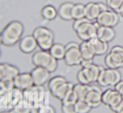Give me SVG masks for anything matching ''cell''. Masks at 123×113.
Wrapping results in <instances>:
<instances>
[{
  "instance_id": "e0dca14e",
  "label": "cell",
  "mask_w": 123,
  "mask_h": 113,
  "mask_svg": "<svg viewBox=\"0 0 123 113\" xmlns=\"http://www.w3.org/2000/svg\"><path fill=\"white\" fill-rule=\"evenodd\" d=\"M95 56H102L105 55L109 49L108 43L103 41L97 37L89 41Z\"/></svg>"
},
{
  "instance_id": "7a4b0ae2",
  "label": "cell",
  "mask_w": 123,
  "mask_h": 113,
  "mask_svg": "<svg viewBox=\"0 0 123 113\" xmlns=\"http://www.w3.org/2000/svg\"><path fill=\"white\" fill-rule=\"evenodd\" d=\"M31 61L35 67L45 68L50 74L58 68V60L53 57L49 51L40 50L36 51L31 57Z\"/></svg>"
},
{
  "instance_id": "603a6c76",
  "label": "cell",
  "mask_w": 123,
  "mask_h": 113,
  "mask_svg": "<svg viewBox=\"0 0 123 113\" xmlns=\"http://www.w3.org/2000/svg\"><path fill=\"white\" fill-rule=\"evenodd\" d=\"M42 17L46 20H53L58 15V11L54 6L52 5H46L42 8L41 10Z\"/></svg>"
},
{
  "instance_id": "5bb4252c",
  "label": "cell",
  "mask_w": 123,
  "mask_h": 113,
  "mask_svg": "<svg viewBox=\"0 0 123 113\" xmlns=\"http://www.w3.org/2000/svg\"><path fill=\"white\" fill-rule=\"evenodd\" d=\"M64 61L67 65L70 67L80 65L82 57L80 54L79 48L74 47L66 50Z\"/></svg>"
},
{
  "instance_id": "3957f363",
  "label": "cell",
  "mask_w": 123,
  "mask_h": 113,
  "mask_svg": "<svg viewBox=\"0 0 123 113\" xmlns=\"http://www.w3.org/2000/svg\"><path fill=\"white\" fill-rule=\"evenodd\" d=\"M32 35L36 38L37 45L40 50L49 51L54 44V32L45 26L36 28L32 31Z\"/></svg>"
},
{
  "instance_id": "cb8c5ba5",
  "label": "cell",
  "mask_w": 123,
  "mask_h": 113,
  "mask_svg": "<svg viewBox=\"0 0 123 113\" xmlns=\"http://www.w3.org/2000/svg\"><path fill=\"white\" fill-rule=\"evenodd\" d=\"M90 85H84L78 83L74 85L73 88V92L76 96L78 100H85L86 93L89 90Z\"/></svg>"
},
{
  "instance_id": "1f68e13d",
  "label": "cell",
  "mask_w": 123,
  "mask_h": 113,
  "mask_svg": "<svg viewBox=\"0 0 123 113\" xmlns=\"http://www.w3.org/2000/svg\"><path fill=\"white\" fill-rule=\"evenodd\" d=\"M76 79L78 80V83L82 85H90V83L88 81L87 79H86V76L84 74V72H83L82 69H80L79 71L78 72L76 75Z\"/></svg>"
},
{
  "instance_id": "7bdbcfd3",
  "label": "cell",
  "mask_w": 123,
  "mask_h": 113,
  "mask_svg": "<svg viewBox=\"0 0 123 113\" xmlns=\"http://www.w3.org/2000/svg\"><path fill=\"white\" fill-rule=\"evenodd\" d=\"M118 113H123V108H122V110H121V111H120V112H119Z\"/></svg>"
},
{
  "instance_id": "74e56055",
  "label": "cell",
  "mask_w": 123,
  "mask_h": 113,
  "mask_svg": "<svg viewBox=\"0 0 123 113\" xmlns=\"http://www.w3.org/2000/svg\"><path fill=\"white\" fill-rule=\"evenodd\" d=\"M74 47L79 48V44H78V43H76V42L72 41V42H70V43H68L66 45H65L66 50H67V49H71V48H74Z\"/></svg>"
},
{
  "instance_id": "d6a6232c",
  "label": "cell",
  "mask_w": 123,
  "mask_h": 113,
  "mask_svg": "<svg viewBox=\"0 0 123 113\" xmlns=\"http://www.w3.org/2000/svg\"><path fill=\"white\" fill-rule=\"evenodd\" d=\"M62 113H76L73 104H61Z\"/></svg>"
},
{
  "instance_id": "f35d334b",
  "label": "cell",
  "mask_w": 123,
  "mask_h": 113,
  "mask_svg": "<svg viewBox=\"0 0 123 113\" xmlns=\"http://www.w3.org/2000/svg\"><path fill=\"white\" fill-rule=\"evenodd\" d=\"M98 5V7H99L101 13L103 11H105L108 10H109V7H108V6L106 5V4H105L103 2H97Z\"/></svg>"
},
{
  "instance_id": "8fae6325",
  "label": "cell",
  "mask_w": 123,
  "mask_h": 113,
  "mask_svg": "<svg viewBox=\"0 0 123 113\" xmlns=\"http://www.w3.org/2000/svg\"><path fill=\"white\" fill-rule=\"evenodd\" d=\"M15 88L22 91L30 89L34 86L30 73H19L13 80Z\"/></svg>"
},
{
  "instance_id": "d4e9b609",
  "label": "cell",
  "mask_w": 123,
  "mask_h": 113,
  "mask_svg": "<svg viewBox=\"0 0 123 113\" xmlns=\"http://www.w3.org/2000/svg\"><path fill=\"white\" fill-rule=\"evenodd\" d=\"M122 102L123 98L121 95L118 92H117L115 89H112L108 99L106 106L111 110L112 108L121 104Z\"/></svg>"
},
{
  "instance_id": "4fadbf2b",
  "label": "cell",
  "mask_w": 123,
  "mask_h": 113,
  "mask_svg": "<svg viewBox=\"0 0 123 113\" xmlns=\"http://www.w3.org/2000/svg\"><path fill=\"white\" fill-rule=\"evenodd\" d=\"M37 47H38L37 41L32 35L24 36L19 42V49L23 53H31L36 50Z\"/></svg>"
},
{
  "instance_id": "ffe728a7",
  "label": "cell",
  "mask_w": 123,
  "mask_h": 113,
  "mask_svg": "<svg viewBox=\"0 0 123 113\" xmlns=\"http://www.w3.org/2000/svg\"><path fill=\"white\" fill-rule=\"evenodd\" d=\"M73 6L74 4L71 2H66L61 4L57 10L58 16L65 21L73 20L72 17V10Z\"/></svg>"
},
{
  "instance_id": "60d3db41",
  "label": "cell",
  "mask_w": 123,
  "mask_h": 113,
  "mask_svg": "<svg viewBox=\"0 0 123 113\" xmlns=\"http://www.w3.org/2000/svg\"><path fill=\"white\" fill-rule=\"evenodd\" d=\"M117 13H118V14H120L121 16L123 17V4L121 5V7H120V9L118 10V11Z\"/></svg>"
},
{
  "instance_id": "8992f818",
  "label": "cell",
  "mask_w": 123,
  "mask_h": 113,
  "mask_svg": "<svg viewBox=\"0 0 123 113\" xmlns=\"http://www.w3.org/2000/svg\"><path fill=\"white\" fill-rule=\"evenodd\" d=\"M104 62L108 68L118 69L123 68V47L120 45L112 47L109 53L106 55Z\"/></svg>"
},
{
  "instance_id": "2e32d148",
  "label": "cell",
  "mask_w": 123,
  "mask_h": 113,
  "mask_svg": "<svg viewBox=\"0 0 123 113\" xmlns=\"http://www.w3.org/2000/svg\"><path fill=\"white\" fill-rule=\"evenodd\" d=\"M116 34L112 27L100 26L97 28V37L106 43H109L115 38Z\"/></svg>"
},
{
  "instance_id": "277c9868",
  "label": "cell",
  "mask_w": 123,
  "mask_h": 113,
  "mask_svg": "<svg viewBox=\"0 0 123 113\" xmlns=\"http://www.w3.org/2000/svg\"><path fill=\"white\" fill-rule=\"evenodd\" d=\"M24 98L31 107L44 105L46 90L43 86H34L30 89L23 91Z\"/></svg>"
},
{
  "instance_id": "44dd1931",
  "label": "cell",
  "mask_w": 123,
  "mask_h": 113,
  "mask_svg": "<svg viewBox=\"0 0 123 113\" xmlns=\"http://www.w3.org/2000/svg\"><path fill=\"white\" fill-rule=\"evenodd\" d=\"M49 51L53 57L58 61H60L64 58L66 50L65 45L60 43H54Z\"/></svg>"
},
{
  "instance_id": "9c48e42d",
  "label": "cell",
  "mask_w": 123,
  "mask_h": 113,
  "mask_svg": "<svg viewBox=\"0 0 123 113\" xmlns=\"http://www.w3.org/2000/svg\"><path fill=\"white\" fill-rule=\"evenodd\" d=\"M102 89L98 86L90 85L89 90L84 101L87 102L92 108H96L102 104Z\"/></svg>"
},
{
  "instance_id": "4316f807",
  "label": "cell",
  "mask_w": 123,
  "mask_h": 113,
  "mask_svg": "<svg viewBox=\"0 0 123 113\" xmlns=\"http://www.w3.org/2000/svg\"><path fill=\"white\" fill-rule=\"evenodd\" d=\"M67 80L64 77L61 75H56L54 77L51 78L50 80L48 81V87L49 89V90L50 91V93H52L55 89L58 87V86H60L61 84L66 82Z\"/></svg>"
},
{
  "instance_id": "e575fe53",
  "label": "cell",
  "mask_w": 123,
  "mask_h": 113,
  "mask_svg": "<svg viewBox=\"0 0 123 113\" xmlns=\"http://www.w3.org/2000/svg\"><path fill=\"white\" fill-rule=\"evenodd\" d=\"M111 89H108L106 90H105L104 92H103L102 95V104H103L104 105H105L106 106L107 103H108V99H109V97L110 96L111 93L112 91Z\"/></svg>"
},
{
  "instance_id": "ab89813d",
  "label": "cell",
  "mask_w": 123,
  "mask_h": 113,
  "mask_svg": "<svg viewBox=\"0 0 123 113\" xmlns=\"http://www.w3.org/2000/svg\"><path fill=\"white\" fill-rule=\"evenodd\" d=\"M93 63V59H90V60L82 59L80 65L81 66L82 68H84V67H86V66H88V65L91 64V63Z\"/></svg>"
},
{
  "instance_id": "836d02e7",
  "label": "cell",
  "mask_w": 123,
  "mask_h": 113,
  "mask_svg": "<svg viewBox=\"0 0 123 113\" xmlns=\"http://www.w3.org/2000/svg\"><path fill=\"white\" fill-rule=\"evenodd\" d=\"M88 21H90V20H89L88 19H86V17L77 19V20H74L73 25H72V28H73V29L74 30V31H76L79 26H80L82 24Z\"/></svg>"
},
{
  "instance_id": "83f0119b",
  "label": "cell",
  "mask_w": 123,
  "mask_h": 113,
  "mask_svg": "<svg viewBox=\"0 0 123 113\" xmlns=\"http://www.w3.org/2000/svg\"><path fill=\"white\" fill-rule=\"evenodd\" d=\"M76 113H89L92 108L84 100H78L74 104Z\"/></svg>"
},
{
  "instance_id": "d6986e66",
  "label": "cell",
  "mask_w": 123,
  "mask_h": 113,
  "mask_svg": "<svg viewBox=\"0 0 123 113\" xmlns=\"http://www.w3.org/2000/svg\"><path fill=\"white\" fill-rule=\"evenodd\" d=\"M100 13L97 2H90L85 5V17L91 22H96Z\"/></svg>"
},
{
  "instance_id": "ee69618b",
  "label": "cell",
  "mask_w": 123,
  "mask_h": 113,
  "mask_svg": "<svg viewBox=\"0 0 123 113\" xmlns=\"http://www.w3.org/2000/svg\"><path fill=\"white\" fill-rule=\"evenodd\" d=\"M122 96V98H123V96Z\"/></svg>"
},
{
  "instance_id": "484cf974",
  "label": "cell",
  "mask_w": 123,
  "mask_h": 113,
  "mask_svg": "<svg viewBox=\"0 0 123 113\" xmlns=\"http://www.w3.org/2000/svg\"><path fill=\"white\" fill-rule=\"evenodd\" d=\"M72 17L73 20L85 17V5L81 3L74 4L72 10Z\"/></svg>"
},
{
  "instance_id": "7c38bea8",
  "label": "cell",
  "mask_w": 123,
  "mask_h": 113,
  "mask_svg": "<svg viewBox=\"0 0 123 113\" xmlns=\"http://www.w3.org/2000/svg\"><path fill=\"white\" fill-rule=\"evenodd\" d=\"M30 74L34 86H43L49 80L50 73L45 68L36 67L31 71Z\"/></svg>"
},
{
  "instance_id": "b9f144b4",
  "label": "cell",
  "mask_w": 123,
  "mask_h": 113,
  "mask_svg": "<svg viewBox=\"0 0 123 113\" xmlns=\"http://www.w3.org/2000/svg\"><path fill=\"white\" fill-rule=\"evenodd\" d=\"M1 113H16L13 110H4V111H1Z\"/></svg>"
},
{
  "instance_id": "52a82bcc",
  "label": "cell",
  "mask_w": 123,
  "mask_h": 113,
  "mask_svg": "<svg viewBox=\"0 0 123 113\" xmlns=\"http://www.w3.org/2000/svg\"><path fill=\"white\" fill-rule=\"evenodd\" d=\"M100 25L97 22L88 21L82 24L75 31L76 35L82 41H89L97 37V28Z\"/></svg>"
},
{
  "instance_id": "6da1fadb",
  "label": "cell",
  "mask_w": 123,
  "mask_h": 113,
  "mask_svg": "<svg viewBox=\"0 0 123 113\" xmlns=\"http://www.w3.org/2000/svg\"><path fill=\"white\" fill-rule=\"evenodd\" d=\"M24 26L18 20H12L6 25L0 34V41L2 45L12 47L22 38Z\"/></svg>"
},
{
  "instance_id": "8d00e7d4",
  "label": "cell",
  "mask_w": 123,
  "mask_h": 113,
  "mask_svg": "<svg viewBox=\"0 0 123 113\" xmlns=\"http://www.w3.org/2000/svg\"><path fill=\"white\" fill-rule=\"evenodd\" d=\"M114 89L118 92L121 96L123 95V81L121 80L119 83H118L115 86H114Z\"/></svg>"
},
{
  "instance_id": "ba28073f",
  "label": "cell",
  "mask_w": 123,
  "mask_h": 113,
  "mask_svg": "<svg viewBox=\"0 0 123 113\" xmlns=\"http://www.w3.org/2000/svg\"><path fill=\"white\" fill-rule=\"evenodd\" d=\"M118 13L115 11L108 10L102 12L97 18V22L100 26L114 28L118 25L120 20Z\"/></svg>"
},
{
  "instance_id": "d590c367",
  "label": "cell",
  "mask_w": 123,
  "mask_h": 113,
  "mask_svg": "<svg viewBox=\"0 0 123 113\" xmlns=\"http://www.w3.org/2000/svg\"><path fill=\"white\" fill-rule=\"evenodd\" d=\"M40 113H56V111L52 105L45 104L42 107Z\"/></svg>"
},
{
  "instance_id": "f546056e",
  "label": "cell",
  "mask_w": 123,
  "mask_h": 113,
  "mask_svg": "<svg viewBox=\"0 0 123 113\" xmlns=\"http://www.w3.org/2000/svg\"><path fill=\"white\" fill-rule=\"evenodd\" d=\"M123 3V0H106V4L111 10L118 12Z\"/></svg>"
},
{
  "instance_id": "9a60e30c",
  "label": "cell",
  "mask_w": 123,
  "mask_h": 113,
  "mask_svg": "<svg viewBox=\"0 0 123 113\" xmlns=\"http://www.w3.org/2000/svg\"><path fill=\"white\" fill-rule=\"evenodd\" d=\"M103 66L96 65L94 63L88 65L86 67L82 68L84 74L86 76L90 84L97 83L100 72L104 68Z\"/></svg>"
},
{
  "instance_id": "7402d4cb",
  "label": "cell",
  "mask_w": 123,
  "mask_h": 113,
  "mask_svg": "<svg viewBox=\"0 0 123 113\" xmlns=\"http://www.w3.org/2000/svg\"><path fill=\"white\" fill-rule=\"evenodd\" d=\"M79 50L82 59H93L95 56L91 45L89 41H82L79 44Z\"/></svg>"
},
{
  "instance_id": "30bf717a",
  "label": "cell",
  "mask_w": 123,
  "mask_h": 113,
  "mask_svg": "<svg viewBox=\"0 0 123 113\" xmlns=\"http://www.w3.org/2000/svg\"><path fill=\"white\" fill-rule=\"evenodd\" d=\"M19 73L18 67L13 65L9 63L0 64V81H13Z\"/></svg>"
},
{
  "instance_id": "f1b7e54d",
  "label": "cell",
  "mask_w": 123,
  "mask_h": 113,
  "mask_svg": "<svg viewBox=\"0 0 123 113\" xmlns=\"http://www.w3.org/2000/svg\"><path fill=\"white\" fill-rule=\"evenodd\" d=\"M31 109L30 104L24 99L13 110L16 113H31Z\"/></svg>"
},
{
  "instance_id": "ac0fdd59",
  "label": "cell",
  "mask_w": 123,
  "mask_h": 113,
  "mask_svg": "<svg viewBox=\"0 0 123 113\" xmlns=\"http://www.w3.org/2000/svg\"><path fill=\"white\" fill-rule=\"evenodd\" d=\"M73 86L74 85L72 83L67 81L58 86L57 88L51 93V94L53 96L61 101L66 95L73 90Z\"/></svg>"
},
{
  "instance_id": "5b68a950",
  "label": "cell",
  "mask_w": 123,
  "mask_h": 113,
  "mask_svg": "<svg viewBox=\"0 0 123 113\" xmlns=\"http://www.w3.org/2000/svg\"><path fill=\"white\" fill-rule=\"evenodd\" d=\"M121 80L118 69L104 68L100 72L97 83L100 87H114Z\"/></svg>"
},
{
  "instance_id": "4dcf8cb0",
  "label": "cell",
  "mask_w": 123,
  "mask_h": 113,
  "mask_svg": "<svg viewBox=\"0 0 123 113\" xmlns=\"http://www.w3.org/2000/svg\"><path fill=\"white\" fill-rule=\"evenodd\" d=\"M78 101V99L76 96L75 95L74 92H73V90H72L61 102V104H73V105H74Z\"/></svg>"
}]
</instances>
